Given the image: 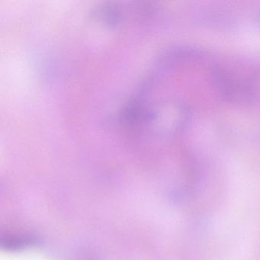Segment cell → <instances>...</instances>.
I'll return each instance as SVG.
<instances>
[{
	"instance_id": "cell-1",
	"label": "cell",
	"mask_w": 260,
	"mask_h": 260,
	"mask_svg": "<svg viewBox=\"0 0 260 260\" xmlns=\"http://www.w3.org/2000/svg\"><path fill=\"white\" fill-rule=\"evenodd\" d=\"M36 242L33 237L28 236H13V237H7L2 240L3 248L7 250H19L31 246Z\"/></svg>"
}]
</instances>
